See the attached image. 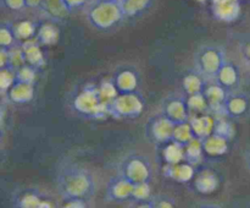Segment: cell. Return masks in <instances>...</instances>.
Returning <instances> with one entry per match:
<instances>
[{"instance_id": "6da1fadb", "label": "cell", "mask_w": 250, "mask_h": 208, "mask_svg": "<svg viewBox=\"0 0 250 208\" xmlns=\"http://www.w3.org/2000/svg\"><path fill=\"white\" fill-rule=\"evenodd\" d=\"M243 158H244V163H246L247 169L250 171V144L247 147L246 152H244V154H243Z\"/></svg>"}]
</instances>
